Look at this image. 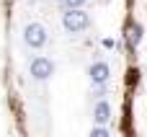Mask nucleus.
<instances>
[{
  "mask_svg": "<svg viewBox=\"0 0 147 137\" xmlns=\"http://www.w3.org/2000/svg\"><path fill=\"white\" fill-rule=\"evenodd\" d=\"M88 23H90V18H88V13L83 8H67V13L62 16V26L70 34H78V31L88 28Z\"/></svg>",
  "mask_w": 147,
  "mask_h": 137,
  "instance_id": "f257e3e1",
  "label": "nucleus"
},
{
  "mask_svg": "<svg viewBox=\"0 0 147 137\" xmlns=\"http://www.w3.org/2000/svg\"><path fill=\"white\" fill-rule=\"evenodd\" d=\"M23 41H26L28 47H34V49H41V47L47 44V28H44L41 23H28V26L23 28Z\"/></svg>",
  "mask_w": 147,
  "mask_h": 137,
  "instance_id": "f03ea898",
  "label": "nucleus"
},
{
  "mask_svg": "<svg viewBox=\"0 0 147 137\" xmlns=\"http://www.w3.org/2000/svg\"><path fill=\"white\" fill-rule=\"evenodd\" d=\"M52 73H54V62H52V60H47V57H36V60L31 62V75H34L36 80H47V78H52Z\"/></svg>",
  "mask_w": 147,
  "mask_h": 137,
  "instance_id": "7ed1b4c3",
  "label": "nucleus"
},
{
  "mask_svg": "<svg viewBox=\"0 0 147 137\" xmlns=\"http://www.w3.org/2000/svg\"><path fill=\"white\" fill-rule=\"evenodd\" d=\"M109 75H111V67H109L106 62H96V65H90V80H93L96 85H103V83L109 80Z\"/></svg>",
  "mask_w": 147,
  "mask_h": 137,
  "instance_id": "20e7f679",
  "label": "nucleus"
},
{
  "mask_svg": "<svg viewBox=\"0 0 147 137\" xmlns=\"http://www.w3.org/2000/svg\"><path fill=\"white\" fill-rule=\"evenodd\" d=\"M93 119H96L98 124H106V122L111 119V106H109L106 101H98L96 109H93Z\"/></svg>",
  "mask_w": 147,
  "mask_h": 137,
  "instance_id": "39448f33",
  "label": "nucleus"
},
{
  "mask_svg": "<svg viewBox=\"0 0 147 137\" xmlns=\"http://www.w3.org/2000/svg\"><path fill=\"white\" fill-rule=\"evenodd\" d=\"M140 41H142V26L140 23H129V28H127V44L134 49Z\"/></svg>",
  "mask_w": 147,
  "mask_h": 137,
  "instance_id": "423d86ee",
  "label": "nucleus"
},
{
  "mask_svg": "<svg viewBox=\"0 0 147 137\" xmlns=\"http://www.w3.org/2000/svg\"><path fill=\"white\" fill-rule=\"evenodd\" d=\"M83 3H85V0H59L62 8H83Z\"/></svg>",
  "mask_w": 147,
  "mask_h": 137,
  "instance_id": "0eeeda50",
  "label": "nucleus"
},
{
  "mask_svg": "<svg viewBox=\"0 0 147 137\" xmlns=\"http://www.w3.org/2000/svg\"><path fill=\"white\" fill-rule=\"evenodd\" d=\"M90 137H109V130H106V127H96V130L90 132Z\"/></svg>",
  "mask_w": 147,
  "mask_h": 137,
  "instance_id": "6e6552de",
  "label": "nucleus"
}]
</instances>
